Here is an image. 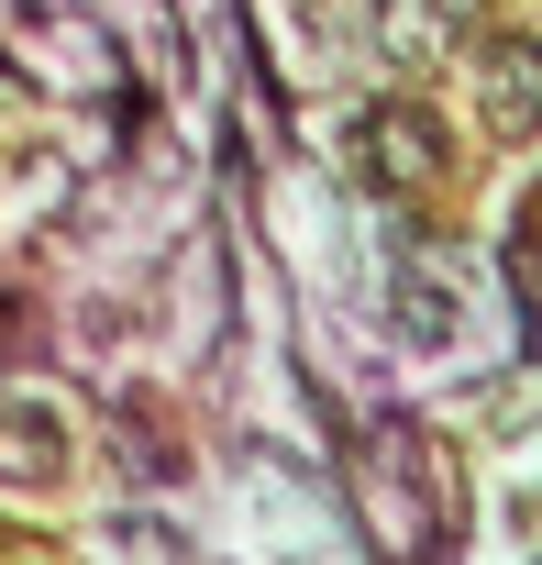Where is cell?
Instances as JSON below:
<instances>
[{
	"mask_svg": "<svg viewBox=\"0 0 542 565\" xmlns=\"http://www.w3.org/2000/svg\"><path fill=\"white\" fill-rule=\"evenodd\" d=\"M344 167L377 189V200H443V178H454V122L432 111V100H366L355 122H344Z\"/></svg>",
	"mask_w": 542,
	"mask_h": 565,
	"instance_id": "6da1fadb",
	"label": "cell"
},
{
	"mask_svg": "<svg viewBox=\"0 0 542 565\" xmlns=\"http://www.w3.org/2000/svg\"><path fill=\"white\" fill-rule=\"evenodd\" d=\"M0 477L12 488H67L78 477V433L56 399H0Z\"/></svg>",
	"mask_w": 542,
	"mask_h": 565,
	"instance_id": "7a4b0ae2",
	"label": "cell"
},
{
	"mask_svg": "<svg viewBox=\"0 0 542 565\" xmlns=\"http://www.w3.org/2000/svg\"><path fill=\"white\" fill-rule=\"evenodd\" d=\"M388 333H399V344H421V355L465 333V300L443 289V277H432L421 255H399V266H388Z\"/></svg>",
	"mask_w": 542,
	"mask_h": 565,
	"instance_id": "3957f363",
	"label": "cell"
}]
</instances>
